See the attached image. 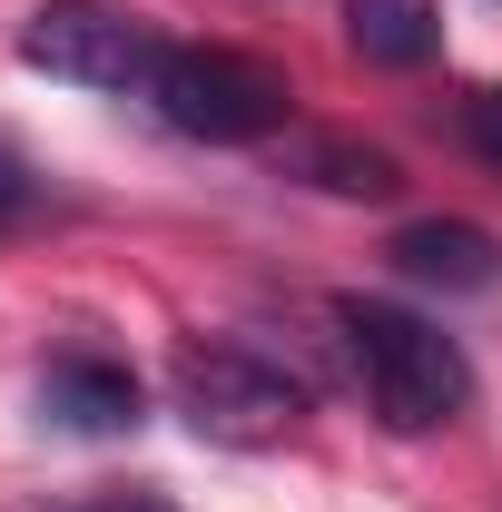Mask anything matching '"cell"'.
Segmentation results:
<instances>
[{"mask_svg":"<svg viewBox=\"0 0 502 512\" xmlns=\"http://www.w3.org/2000/svg\"><path fill=\"white\" fill-rule=\"evenodd\" d=\"M40 414H50L60 434H128V424L148 414V394H138V375L109 365V355H50Z\"/></svg>","mask_w":502,"mask_h":512,"instance_id":"8992f818","label":"cell"},{"mask_svg":"<svg viewBox=\"0 0 502 512\" xmlns=\"http://www.w3.org/2000/svg\"><path fill=\"white\" fill-rule=\"evenodd\" d=\"M384 256H394L414 286H443V296H483V286H502V237L473 227V217H414V227H394Z\"/></svg>","mask_w":502,"mask_h":512,"instance_id":"5b68a950","label":"cell"},{"mask_svg":"<svg viewBox=\"0 0 502 512\" xmlns=\"http://www.w3.org/2000/svg\"><path fill=\"white\" fill-rule=\"evenodd\" d=\"M138 99L178 128V138H207V148H247V138H276V128L296 119L286 69L247 60V50H197V40H168Z\"/></svg>","mask_w":502,"mask_h":512,"instance_id":"3957f363","label":"cell"},{"mask_svg":"<svg viewBox=\"0 0 502 512\" xmlns=\"http://www.w3.org/2000/svg\"><path fill=\"white\" fill-rule=\"evenodd\" d=\"M345 40L365 69H424L443 50V0H345Z\"/></svg>","mask_w":502,"mask_h":512,"instance_id":"52a82bcc","label":"cell"},{"mask_svg":"<svg viewBox=\"0 0 502 512\" xmlns=\"http://www.w3.org/2000/svg\"><path fill=\"white\" fill-rule=\"evenodd\" d=\"M20 207H30V178H20V168L0 158V217H20Z\"/></svg>","mask_w":502,"mask_h":512,"instance_id":"8fae6325","label":"cell"},{"mask_svg":"<svg viewBox=\"0 0 502 512\" xmlns=\"http://www.w3.org/2000/svg\"><path fill=\"white\" fill-rule=\"evenodd\" d=\"M168 394H178L197 444H227V453L286 444L306 424V384L286 375L276 355H256L247 335H188L178 365H168Z\"/></svg>","mask_w":502,"mask_h":512,"instance_id":"7a4b0ae2","label":"cell"},{"mask_svg":"<svg viewBox=\"0 0 502 512\" xmlns=\"http://www.w3.org/2000/svg\"><path fill=\"white\" fill-rule=\"evenodd\" d=\"M306 168H315V188H335V197H394L404 188L394 158H384V148H355V138H315Z\"/></svg>","mask_w":502,"mask_h":512,"instance_id":"ba28073f","label":"cell"},{"mask_svg":"<svg viewBox=\"0 0 502 512\" xmlns=\"http://www.w3.org/2000/svg\"><path fill=\"white\" fill-rule=\"evenodd\" d=\"M335 335L365 375V404L384 414V434H443L463 404H473V365L463 345L424 325L414 306H384V296H335Z\"/></svg>","mask_w":502,"mask_h":512,"instance_id":"6da1fadb","label":"cell"},{"mask_svg":"<svg viewBox=\"0 0 502 512\" xmlns=\"http://www.w3.org/2000/svg\"><path fill=\"white\" fill-rule=\"evenodd\" d=\"M463 148H473L483 168H502V89H473V99H463Z\"/></svg>","mask_w":502,"mask_h":512,"instance_id":"30bf717a","label":"cell"},{"mask_svg":"<svg viewBox=\"0 0 502 512\" xmlns=\"http://www.w3.org/2000/svg\"><path fill=\"white\" fill-rule=\"evenodd\" d=\"M50 512H178L158 483H89V493H69V503H50Z\"/></svg>","mask_w":502,"mask_h":512,"instance_id":"9c48e42d","label":"cell"},{"mask_svg":"<svg viewBox=\"0 0 502 512\" xmlns=\"http://www.w3.org/2000/svg\"><path fill=\"white\" fill-rule=\"evenodd\" d=\"M158 50L168 40L138 10H119V0H50L20 30V60L50 69V79H79V89H148Z\"/></svg>","mask_w":502,"mask_h":512,"instance_id":"277c9868","label":"cell"}]
</instances>
